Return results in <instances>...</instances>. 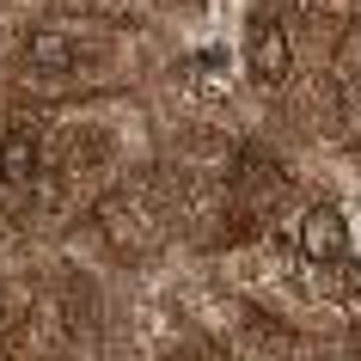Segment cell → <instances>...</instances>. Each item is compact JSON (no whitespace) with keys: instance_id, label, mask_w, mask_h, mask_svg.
Instances as JSON below:
<instances>
[{"instance_id":"1","label":"cell","mask_w":361,"mask_h":361,"mask_svg":"<svg viewBox=\"0 0 361 361\" xmlns=\"http://www.w3.org/2000/svg\"><path fill=\"white\" fill-rule=\"evenodd\" d=\"M300 257L306 264H343L349 257V221H343V209H331V202H312V209L300 214Z\"/></svg>"},{"instance_id":"2","label":"cell","mask_w":361,"mask_h":361,"mask_svg":"<svg viewBox=\"0 0 361 361\" xmlns=\"http://www.w3.org/2000/svg\"><path fill=\"white\" fill-rule=\"evenodd\" d=\"M245 68L257 86H282L288 68H294V49H288V31L276 19H251L245 25Z\"/></svg>"},{"instance_id":"3","label":"cell","mask_w":361,"mask_h":361,"mask_svg":"<svg viewBox=\"0 0 361 361\" xmlns=\"http://www.w3.org/2000/svg\"><path fill=\"white\" fill-rule=\"evenodd\" d=\"M37 153H43L37 129H31V123H13V129L0 135V184L25 190V184L37 178Z\"/></svg>"},{"instance_id":"4","label":"cell","mask_w":361,"mask_h":361,"mask_svg":"<svg viewBox=\"0 0 361 361\" xmlns=\"http://www.w3.org/2000/svg\"><path fill=\"white\" fill-rule=\"evenodd\" d=\"M25 56L37 61V68H68L74 61V37L68 31H37V37L25 43Z\"/></svg>"},{"instance_id":"5","label":"cell","mask_w":361,"mask_h":361,"mask_svg":"<svg viewBox=\"0 0 361 361\" xmlns=\"http://www.w3.org/2000/svg\"><path fill=\"white\" fill-rule=\"evenodd\" d=\"M196 74H227V56H214V49H202V56H196Z\"/></svg>"},{"instance_id":"6","label":"cell","mask_w":361,"mask_h":361,"mask_svg":"<svg viewBox=\"0 0 361 361\" xmlns=\"http://www.w3.org/2000/svg\"><path fill=\"white\" fill-rule=\"evenodd\" d=\"M355 104H361V92H355Z\"/></svg>"}]
</instances>
